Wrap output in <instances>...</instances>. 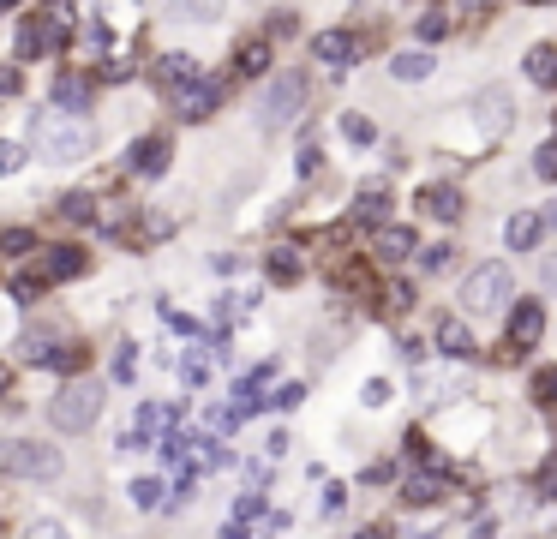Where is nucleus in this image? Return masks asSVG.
Wrapping results in <instances>:
<instances>
[{"instance_id": "obj_12", "label": "nucleus", "mask_w": 557, "mask_h": 539, "mask_svg": "<svg viewBox=\"0 0 557 539\" xmlns=\"http://www.w3.org/2000/svg\"><path fill=\"white\" fill-rule=\"evenodd\" d=\"M438 354H450V360H468L474 354V336H468V324L462 318H438Z\"/></svg>"}, {"instance_id": "obj_7", "label": "nucleus", "mask_w": 557, "mask_h": 539, "mask_svg": "<svg viewBox=\"0 0 557 539\" xmlns=\"http://www.w3.org/2000/svg\"><path fill=\"white\" fill-rule=\"evenodd\" d=\"M540 336H546V306L540 300H516L510 306V342L516 348H534Z\"/></svg>"}, {"instance_id": "obj_43", "label": "nucleus", "mask_w": 557, "mask_h": 539, "mask_svg": "<svg viewBox=\"0 0 557 539\" xmlns=\"http://www.w3.org/2000/svg\"><path fill=\"white\" fill-rule=\"evenodd\" d=\"M546 282H552V288H557V258H552V264H546Z\"/></svg>"}, {"instance_id": "obj_45", "label": "nucleus", "mask_w": 557, "mask_h": 539, "mask_svg": "<svg viewBox=\"0 0 557 539\" xmlns=\"http://www.w3.org/2000/svg\"><path fill=\"white\" fill-rule=\"evenodd\" d=\"M414 539H444V534H414Z\"/></svg>"}, {"instance_id": "obj_8", "label": "nucleus", "mask_w": 557, "mask_h": 539, "mask_svg": "<svg viewBox=\"0 0 557 539\" xmlns=\"http://www.w3.org/2000/svg\"><path fill=\"white\" fill-rule=\"evenodd\" d=\"M174 102H180V120H210L216 102H222V84H216V78H198V84H186Z\"/></svg>"}, {"instance_id": "obj_21", "label": "nucleus", "mask_w": 557, "mask_h": 539, "mask_svg": "<svg viewBox=\"0 0 557 539\" xmlns=\"http://www.w3.org/2000/svg\"><path fill=\"white\" fill-rule=\"evenodd\" d=\"M270 282H300V258H294V246H276V252H270Z\"/></svg>"}, {"instance_id": "obj_28", "label": "nucleus", "mask_w": 557, "mask_h": 539, "mask_svg": "<svg viewBox=\"0 0 557 539\" xmlns=\"http://www.w3.org/2000/svg\"><path fill=\"white\" fill-rule=\"evenodd\" d=\"M534 492H540V504H557V456L534 474Z\"/></svg>"}, {"instance_id": "obj_10", "label": "nucleus", "mask_w": 557, "mask_h": 539, "mask_svg": "<svg viewBox=\"0 0 557 539\" xmlns=\"http://www.w3.org/2000/svg\"><path fill=\"white\" fill-rule=\"evenodd\" d=\"M312 54H318V60H330V66H354L360 42H354L348 30H318V36H312Z\"/></svg>"}, {"instance_id": "obj_46", "label": "nucleus", "mask_w": 557, "mask_h": 539, "mask_svg": "<svg viewBox=\"0 0 557 539\" xmlns=\"http://www.w3.org/2000/svg\"><path fill=\"white\" fill-rule=\"evenodd\" d=\"M546 222H552V228H557V210H552V216H546Z\"/></svg>"}, {"instance_id": "obj_36", "label": "nucleus", "mask_w": 557, "mask_h": 539, "mask_svg": "<svg viewBox=\"0 0 557 539\" xmlns=\"http://www.w3.org/2000/svg\"><path fill=\"white\" fill-rule=\"evenodd\" d=\"M132 372H138V348H132V342H126V348H120V354H114V378H132Z\"/></svg>"}, {"instance_id": "obj_1", "label": "nucleus", "mask_w": 557, "mask_h": 539, "mask_svg": "<svg viewBox=\"0 0 557 539\" xmlns=\"http://www.w3.org/2000/svg\"><path fill=\"white\" fill-rule=\"evenodd\" d=\"M90 144H96V132L84 114H72V108H36L30 114V150L42 162H84Z\"/></svg>"}, {"instance_id": "obj_2", "label": "nucleus", "mask_w": 557, "mask_h": 539, "mask_svg": "<svg viewBox=\"0 0 557 539\" xmlns=\"http://www.w3.org/2000/svg\"><path fill=\"white\" fill-rule=\"evenodd\" d=\"M516 300V270L510 264H474L462 282V306L468 312H504Z\"/></svg>"}, {"instance_id": "obj_41", "label": "nucleus", "mask_w": 557, "mask_h": 539, "mask_svg": "<svg viewBox=\"0 0 557 539\" xmlns=\"http://www.w3.org/2000/svg\"><path fill=\"white\" fill-rule=\"evenodd\" d=\"M18 84H24L18 66H0V96H18Z\"/></svg>"}, {"instance_id": "obj_14", "label": "nucleus", "mask_w": 557, "mask_h": 539, "mask_svg": "<svg viewBox=\"0 0 557 539\" xmlns=\"http://www.w3.org/2000/svg\"><path fill=\"white\" fill-rule=\"evenodd\" d=\"M420 210L438 216V222H456V216H462V192H456V186H426V192H420Z\"/></svg>"}, {"instance_id": "obj_30", "label": "nucleus", "mask_w": 557, "mask_h": 539, "mask_svg": "<svg viewBox=\"0 0 557 539\" xmlns=\"http://www.w3.org/2000/svg\"><path fill=\"white\" fill-rule=\"evenodd\" d=\"M132 504H138V510H156V504H162V486H156V480H132Z\"/></svg>"}, {"instance_id": "obj_38", "label": "nucleus", "mask_w": 557, "mask_h": 539, "mask_svg": "<svg viewBox=\"0 0 557 539\" xmlns=\"http://www.w3.org/2000/svg\"><path fill=\"white\" fill-rule=\"evenodd\" d=\"M444 30H450V24H444V18H438V12H426V18H420V36H426V42H438V36H444Z\"/></svg>"}, {"instance_id": "obj_9", "label": "nucleus", "mask_w": 557, "mask_h": 539, "mask_svg": "<svg viewBox=\"0 0 557 539\" xmlns=\"http://www.w3.org/2000/svg\"><path fill=\"white\" fill-rule=\"evenodd\" d=\"M126 168H132V174H168V138H162V132L138 138V144L126 150Z\"/></svg>"}, {"instance_id": "obj_44", "label": "nucleus", "mask_w": 557, "mask_h": 539, "mask_svg": "<svg viewBox=\"0 0 557 539\" xmlns=\"http://www.w3.org/2000/svg\"><path fill=\"white\" fill-rule=\"evenodd\" d=\"M360 539H390V534H384V528H366V534H360Z\"/></svg>"}, {"instance_id": "obj_27", "label": "nucleus", "mask_w": 557, "mask_h": 539, "mask_svg": "<svg viewBox=\"0 0 557 539\" xmlns=\"http://www.w3.org/2000/svg\"><path fill=\"white\" fill-rule=\"evenodd\" d=\"M438 498H444V480H432V474H420L408 486V504H438Z\"/></svg>"}, {"instance_id": "obj_32", "label": "nucleus", "mask_w": 557, "mask_h": 539, "mask_svg": "<svg viewBox=\"0 0 557 539\" xmlns=\"http://www.w3.org/2000/svg\"><path fill=\"white\" fill-rule=\"evenodd\" d=\"M42 282H48V276H18V282H12V300H18V306H30V300L42 294Z\"/></svg>"}, {"instance_id": "obj_31", "label": "nucleus", "mask_w": 557, "mask_h": 539, "mask_svg": "<svg viewBox=\"0 0 557 539\" xmlns=\"http://www.w3.org/2000/svg\"><path fill=\"white\" fill-rule=\"evenodd\" d=\"M342 138H354V144H372L378 132H372V120H360V114H348V120H342Z\"/></svg>"}, {"instance_id": "obj_24", "label": "nucleus", "mask_w": 557, "mask_h": 539, "mask_svg": "<svg viewBox=\"0 0 557 539\" xmlns=\"http://www.w3.org/2000/svg\"><path fill=\"white\" fill-rule=\"evenodd\" d=\"M60 216H66V222H96V198L66 192V198H60Z\"/></svg>"}, {"instance_id": "obj_26", "label": "nucleus", "mask_w": 557, "mask_h": 539, "mask_svg": "<svg viewBox=\"0 0 557 539\" xmlns=\"http://www.w3.org/2000/svg\"><path fill=\"white\" fill-rule=\"evenodd\" d=\"M30 246H36V234H30V228H0V252H6V258H24Z\"/></svg>"}, {"instance_id": "obj_11", "label": "nucleus", "mask_w": 557, "mask_h": 539, "mask_svg": "<svg viewBox=\"0 0 557 539\" xmlns=\"http://www.w3.org/2000/svg\"><path fill=\"white\" fill-rule=\"evenodd\" d=\"M504 240H510V252H534V246L546 240V216H534V210H522V216H510V228H504Z\"/></svg>"}, {"instance_id": "obj_18", "label": "nucleus", "mask_w": 557, "mask_h": 539, "mask_svg": "<svg viewBox=\"0 0 557 539\" xmlns=\"http://www.w3.org/2000/svg\"><path fill=\"white\" fill-rule=\"evenodd\" d=\"M408 252H414V228H384V234H378V258H384V264H402Z\"/></svg>"}, {"instance_id": "obj_19", "label": "nucleus", "mask_w": 557, "mask_h": 539, "mask_svg": "<svg viewBox=\"0 0 557 539\" xmlns=\"http://www.w3.org/2000/svg\"><path fill=\"white\" fill-rule=\"evenodd\" d=\"M84 102H90V84H84V78H72V72L54 78V108H72V114H78Z\"/></svg>"}, {"instance_id": "obj_39", "label": "nucleus", "mask_w": 557, "mask_h": 539, "mask_svg": "<svg viewBox=\"0 0 557 539\" xmlns=\"http://www.w3.org/2000/svg\"><path fill=\"white\" fill-rule=\"evenodd\" d=\"M180 372H186V384H204V378H210V366H204L198 354H186V366H180Z\"/></svg>"}, {"instance_id": "obj_34", "label": "nucleus", "mask_w": 557, "mask_h": 539, "mask_svg": "<svg viewBox=\"0 0 557 539\" xmlns=\"http://www.w3.org/2000/svg\"><path fill=\"white\" fill-rule=\"evenodd\" d=\"M534 174H540V180H557V138H552V144H540V156H534Z\"/></svg>"}, {"instance_id": "obj_40", "label": "nucleus", "mask_w": 557, "mask_h": 539, "mask_svg": "<svg viewBox=\"0 0 557 539\" xmlns=\"http://www.w3.org/2000/svg\"><path fill=\"white\" fill-rule=\"evenodd\" d=\"M384 402H390V384H384V378H372V384H366V408H384Z\"/></svg>"}, {"instance_id": "obj_6", "label": "nucleus", "mask_w": 557, "mask_h": 539, "mask_svg": "<svg viewBox=\"0 0 557 539\" xmlns=\"http://www.w3.org/2000/svg\"><path fill=\"white\" fill-rule=\"evenodd\" d=\"M474 120H480L486 138H504V132L516 126V102H510V90H504V84L480 90V96H474Z\"/></svg>"}, {"instance_id": "obj_4", "label": "nucleus", "mask_w": 557, "mask_h": 539, "mask_svg": "<svg viewBox=\"0 0 557 539\" xmlns=\"http://www.w3.org/2000/svg\"><path fill=\"white\" fill-rule=\"evenodd\" d=\"M300 108H306V78L300 72H282V78H270V90L258 102V126L264 132H282V126L300 120Z\"/></svg>"}, {"instance_id": "obj_13", "label": "nucleus", "mask_w": 557, "mask_h": 539, "mask_svg": "<svg viewBox=\"0 0 557 539\" xmlns=\"http://www.w3.org/2000/svg\"><path fill=\"white\" fill-rule=\"evenodd\" d=\"M156 78H162V84H168V90L180 96L186 84H198V60H192V54H162V66H156Z\"/></svg>"}, {"instance_id": "obj_20", "label": "nucleus", "mask_w": 557, "mask_h": 539, "mask_svg": "<svg viewBox=\"0 0 557 539\" xmlns=\"http://www.w3.org/2000/svg\"><path fill=\"white\" fill-rule=\"evenodd\" d=\"M234 66H240L246 78H258V72L270 66V42H240V54H234Z\"/></svg>"}, {"instance_id": "obj_42", "label": "nucleus", "mask_w": 557, "mask_h": 539, "mask_svg": "<svg viewBox=\"0 0 557 539\" xmlns=\"http://www.w3.org/2000/svg\"><path fill=\"white\" fill-rule=\"evenodd\" d=\"M6 390H12V366L0 360V396H6Z\"/></svg>"}, {"instance_id": "obj_35", "label": "nucleus", "mask_w": 557, "mask_h": 539, "mask_svg": "<svg viewBox=\"0 0 557 539\" xmlns=\"http://www.w3.org/2000/svg\"><path fill=\"white\" fill-rule=\"evenodd\" d=\"M24 539H72V534H66V522H48V516H42V522H30Z\"/></svg>"}, {"instance_id": "obj_3", "label": "nucleus", "mask_w": 557, "mask_h": 539, "mask_svg": "<svg viewBox=\"0 0 557 539\" xmlns=\"http://www.w3.org/2000/svg\"><path fill=\"white\" fill-rule=\"evenodd\" d=\"M96 414H102V384H90V378L60 384V396L48 402L54 432H90V426H96Z\"/></svg>"}, {"instance_id": "obj_33", "label": "nucleus", "mask_w": 557, "mask_h": 539, "mask_svg": "<svg viewBox=\"0 0 557 539\" xmlns=\"http://www.w3.org/2000/svg\"><path fill=\"white\" fill-rule=\"evenodd\" d=\"M18 168H24V144L0 138V174H18Z\"/></svg>"}, {"instance_id": "obj_5", "label": "nucleus", "mask_w": 557, "mask_h": 539, "mask_svg": "<svg viewBox=\"0 0 557 539\" xmlns=\"http://www.w3.org/2000/svg\"><path fill=\"white\" fill-rule=\"evenodd\" d=\"M0 462H6V474H18V480H60V450L54 444H36V438H12L6 450H0Z\"/></svg>"}, {"instance_id": "obj_22", "label": "nucleus", "mask_w": 557, "mask_h": 539, "mask_svg": "<svg viewBox=\"0 0 557 539\" xmlns=\"http://www.w3.org/2000/svg\"><path fill=\"white\" fill-rule=\"evenodd\" d=\"M90 360V348H78V342H66V348H48V360L42 366H54V372H78Z\"/></svg>"}, {"instance_id": "obj_37", "label": "nucleus", "mask_w": 557, "mask_h": 539, "mask_svg": "<svg viewBox=\"0 0 557 539\" xmlns=\"http://www.w3.org/2000/svg\"><path fill=\"white\" fill-rule=\"evenodd\" d=\"M300 396H306V384H282L270 402H276V408H300Z\"/></svg>"}, {"instance_id": "obj_15", "label": "nucleus", "mask_w": 557, "mask_h": 539, "mask_svg": "<svg viewBox=\"0 0 557 539\" xmlns=\"http://www.w3.org/2000/svg\"><path fill=\"white\" fill-rule=\"evenodd\" d=\"M84 264H90V258H84L78 246H54L48 264H42V276H48V282H72V276H84Z\"/></svg>"}, {"instance_id": "obj_16", "label": "nucleus", "mask_w": 557, "mask_h": 539, "mask_svg": "<svg viewBox=\"0 0 557 539\" xmlns=\"http://www.w3.org/2000/svg\"><path fill=\"white\" fill-rule=\"evenodd\" d=\"M522 72H528L534 84H557V48H552V42H534L528 60H522Z\"/></svg>"}, {"instance_id": "obj_23", "label": "nucleus", "mask_w": 557, "mask_h": 539, "mask_svg": "<svg viewBox=\"0 0 557 539\" xmlns=\"http://www.w3.org/2000/svg\"><path fill=\"white\" fill-rule=\"evenodd\" d=\"M528 390H534V408H557V366H540Z\"/></svg>"}, {"instance_id": "obj_29", "label": "nucleus", "mask_w": 557, "mask_h": 539, "mask_svg": "<svg viewBox=\"0 0 557 539\" xmlns=\"http://www.w3.org/2000/svg\"><path fill=\"white\" fill-rule=\"evenodd\" d=\"M450 258H456V246H444V240H438V246H426V252H420V270H450Z\"/></svg>"}, {"instance_id": "obj_25", "label": "nucleus", "mask_w": 557, "mask_h": 539, "mask_svg": "<svg viewBox=\"0 0 557 539\" xmlns=\"http://www.w3.org/2000/svg\"><path fill=\"white\" fill-rule=\"evenodd\" d=\"M354 216H360V222H384V186H366L360 204H354Z\"/></svg>"}, {"instance_id": "obj_17", "label": "nucleus", "mask_w": 557, "mask_h": 539, "mask_svg": "<svg viewBox=\"0 0 557 539\" xmlns=\"http://www.w3.org/2000/svg\"><path fill=\"white\" fill-rule=\"evenodd\" d=\"M390 72H396L402 84H420V78H432V54H426V48H408V54L390 60Z\"/></svg>"}]
</instances>
